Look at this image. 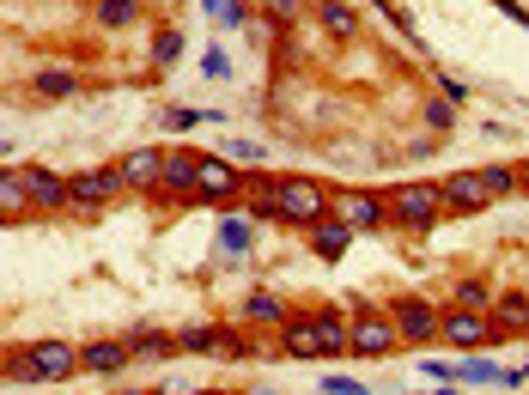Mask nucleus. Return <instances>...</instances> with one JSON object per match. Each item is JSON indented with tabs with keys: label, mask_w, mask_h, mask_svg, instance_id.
<instances>
[{
	"label": "nucleus",
	"mask_w": 529,
	"mask_h": 395,
	"mask_svg": "<svg viewBox=\"0 0 529 395\" xmlns=\"http://www.w3.org/2000/svg\"><path fill=\"white\" fill-rule=\"evenodd\" d=\"M73 371H86V365H80V347H67V341H37V347H25V353L7 359L13 383H61Z\"/></svg>",
	"instance_id": "obj_1"
},
{
	"label": "nucleus",
	"mask_w": 529,
	"mask_h": 395,
	"mask_svg": "<svg viewBox=\"0 0 529 395\" xmlns=\"http://www.w3.org/2000/svg\"><path fill=\"white\" fill-rule=\"evenodd\" d=\"M274 201H280V219L286 225H323L329 219V189L323 183H311V177H280L274 183Z\"/></svg>",
	"instance_id": "obj_2"
},
{
	"label": "nucleus",
	"mask_w": 529,
	"mask_h": 395,
	"mask_svg": "<svg viewBox=\"0 0 529 395\" xmlns=\"http://www.w3.org/2000/svg\"><path fill=\"white\" fill-rule=\"evenodd\" d=\"M438 213H444L438 183H402V189L390 195V219H396L402 231H432V225H438Z\"/></svg>",
	"instance_id": "obj_3"
},
{
	"label": "nucleus",
	"mask_w": 529,
	"mask_h": 395,
	"mask_svg": "<svg viewBox=\"0 0 529 395\" xmlns=\"http://www.w3.org/2000/svg\"><path fill=\"white\" fill-rule=\"evenodd\" d=\"M402 347V329L390 310H353V353L359 359H390Z\"/></svg>",
	"instance_id": "obj_4"
},
{
	"label": "nucleus",
	"mask_w": 529,
	"mask_h": 395,
	"mask_svg": "<svg viewBox=\"0 0 529 395\" xmlns=\"http://www.w3.org/2000/svg\"><path fill=\"white\" fill-rule=\"evenodd\" d=\"M329 213L347 225V231H377L390 219V201H377V195H365V189H341V195H329Z\"/></svg>",
	"instance_id": "obj_5"
},
{
	"label": "nucleus",
	"mask_w": 529,
	"mask_h": 395,
	"mask_svg": "<svg viewBox=\"0 0 529 395\" xmlns=\"http://www.w3.org/2000/svg\"><path fill=\"white\" fill-rule=\"evenodd\" d=\"M493 335H499V329H493L487 310H457V304H450L444 323H438V341H450V347H487Z\"/></svg>",
	"instance_id": "obj_6"
},
{
	"label": "nucleus",
	"mask_w": 529,
	"mask_h": 395,
	"mask_svg": "<svg viewBox=\"0 0 529 395\" xmlns=\"http://www.w3.org/2000/svg\"><path fill=\"white\" fill-rule=\"evenodd\" d=\"M250 183L238 177V165L232 158H201V171H195V195H207V201H232V195H244Z\"/></svg>",
	"instance_id": "obj_7"
},
{
	"label": "nucleus",
	"mask_w": 529,
	"mask_h": 395,
	"mask_svg": "<svg viewBox=\"0 0 529 395\" xmlns=\"http://www.w3.org/2000/svg\"><path fill=\"white\" fill-rule=\"evenodd\" d=\"M438 195H444V213H481V207L493 201V189L481 183V171H457V177H444V183H438Z\"/></svg>",
	"instance_id": "obj_8"
},
{
	"label": "nucleus",
	"mask_w": 529,
	"mask_h": 395,
	"mask_svg": "<svg viewBox=\"0 0 529 395\" xmlns=\"http://www.w3.org/2000/svg\"><path fill=\"white\" fill-rule=\"evenodd\" d=\"M390 316H396L402 341H438V323H444V316H438L426 298H396V304H390Z\"/></svg>",
	"instance_id": "obj_9"
},
{
	"label": "nucleus",
	"mask_w": 529,
	"mask_h": 395,
	"mask_svg": "<svg viewBox=\"0 0 529 395\" xmlns=\"http://www.w3.org/2000/svg\"><path fill=\"white\" fill-rule=\"evenodd\" d=\"M280 347L292 359H329L323 353V329H317V316H292V323L280 329Z\"/></svg>",
	"instance_id": "obj_10"
},
{
	"label": "nucleus",
	"mask_w": 529,
	"mask_h": 395,
	"mask_svg": "<svg viewBox=\"0 0 529 395\" xmlns=\"http://www.w3.org/2000/svg\"><path fill=\"white\" fill-rule=\"evenodd\" d=\"M73 183V201H86V207H104V201H116L128 183H122V171H80V177H67Z\"/></svg>",
	"instance_id": "obj_11"
},
{
	"label": "nucleus",
	"mask_w": 529,
	"mask_h": 395,
	"mask_svg": "<svg viewBox=\"0 0 529 395\" xmlns=\"http://www.w3.org/2000/svg\"><path fill=\"white\" fill-rule=\"evenodd\" d=\"M165 158H171V152H128L116 171H122L128 189H159V183H165Z\"/></svg>",
	"instance_id": "obj_12"
},
{
	"label": "nucleus",
	"mask_w": 529,
	"mask_h": 395,
	"mask_svg": "<svg viewBox=\"0 0 529 395\" xmlns=\"http://www.w3.org/2000/svg\"><path fill=\"white\" fill-rule=\"evenodd\" d=\"M19 177H25V189H31V207H67V201H73V183H61L55 171H37V165H31V171H19Z\"/></svg>",
	"instance_id": "obj_13"
},
{
	"label": "nucleus",
	"mask_w": 529,
	"mask_h": 395,
	"mask_svg": "<svg viewBox=\"0 0 529 395\" xmlns=\"http://www.w3.org/2000/svg\"><path fill=\"white\" fill-rule=\"evenodd\" d=\"M195 171H201V152H171L159 195H195Z\"/></svg>",
	"instance_id": "obj_14"
},
{
	"label": "nucleus",
	"mask_w": 529,
	"mask_h": 395,
	"mask_svg": "<svg viewBox=\"0 0 529 395\" xmlns=\"http://www.w3.org/2000/svg\"><path fill=\"white\" fill-rule=\"evenodd\" d=\"M128 359H134V347H128V341H98V347H80V365H86V371H98V377H116Z\"/></svg>",
	"instance_id": "obj_15"
},
{
	"label": "nucleus",
	"mask_w": 529,
	"mask_h": 395,
	"mask_svg": "<svg viewBox=\"0 0 529 395\" xmlns=\"http://www.w3.org/2000/svg\"><path fill=\"white\" fill-rule=\"evenodd\" d=\"M493 329H499V335H529V298H523V292L493 298Z\"/></svg>",
	"instance_id": "obj_16"
},
{
	"label": "nucleus",
	"mask_w": 529,
	"mask_h": 395,
	"mask_svg": "<svg viewBox=\"0 0 529 395\" xmlns=\"http://www.w3.org/2000/svg\"><path fill=\"white\" fill-rule=\"evenodd\" d=\"M347 244H353V231H347V225H341L335 213H329L323 225H311V250H317L323 262H335V256H347Z\"/></svg>",
	"instance_id": "obj_17"
},
{
	"label": "nucleus",
	"mask_w": 529,
	"mask_h": 395,
	"mask_svg": "<svg viewBox=\"0 0 529 395\" xmlns=\"http://www.w3.org/2000/svg\"><path fill=\"white\" fill-rule=\"evenodd\" d=\"M317 25H323L335 43H353V37H359V13L341 7V0H323V7H317Z\"/></svg>",
	"instance_id": "obj_18"
},
{
	"label": "nucleus",
	"mask_w": 529,
	"mask_h": 395,
	"mask_svg": "<svg viewBox=\"0 0 529 395\" xmlns=\"http://www.w3.org/2000/svg\"><path fill=\"white\" fill-rule=\"evenodd\" d=\"M244 316H250V323H274V329H286V323H292V310H286V304H280L274 292H250Z\"/></svg>",
	"instance_id": "obj_19"
},
{
	"label": "nucleus",
	"mask_w": 529,
	"mask_h": 395,
	"mask_svg": "<svg viewBox=\"0 0 529 395\" xmlns=\"http://www.w3.org/2000/svg\"><path fill=\"white\" fill-rule=\"evenodd\" d=\"M73 92H80L73 67H43V73H37V98H73Z\"/></svg>",
	"instance_id": "obj_20"
},
{
	"label": "nucleus",
	"mask_w": 529,
	"mask_h": 395,
	"mask_svg": "<svg viewBox=\"0 0 529 395\" xmlns=\"http://www.w3.org/2000/svg\"><path fill=\"white\" fill-rule=\"evenodd\" d=\"M92 19H98L104 31H122V25H134V19H140V7H134V0H98Z\"/></svg>",
	"instance_id": "obj_21"
},
{
	"label": "nucleus",
	"mask_w": 529,
	"mask_h": 395,
	"mask_svg": "<svg viewBox=\"0 0 529 395\" xmlns=\"http://www.w3.org/2000/svg\"><path fill=\"white\" fill-rule=\"evenodd\" d=\"M128 347H134V359H177V353H183L177 335H134Z\"/></svg>",
	"instance_id": "obj_22"
},
{
	"label": "nucleus",
	"mask_w": 529,
	"mask_h": 395,
	"mask_svg": "<svg viewBox=\"0 0 529 395\" xmlns=\"http://www.w3.org/2000/svg\"><path fill=\"white\" fill-rule=\"evenodd\" d=\"M450 304H457V310H487V304H493V292H487V280H457Z\"/></svg>",
	"instance_id": "obj_23"
},
{
	"label": "nucleus",
	"mask_w": 529,
	"mask_h": 395,
	"mask_svg": "<svg viewBox=\"0 0 529 395\" xmlns=\"http://www.w3.org/2000/svg\"><path fill=\"white\" fill-rule=\"evenodd\" d=\"M219 250H225V256H244V250H250V225H244V219H225V225H219Z\"/></svg>",
	"instance_id": "obj_24"
},
{
	"label": "nucleus",
	"mask_w": 529,
	"mask_h": 395,
	"mask_svg": "<svg viewBox=\"0 0 529 395\" xmlns=\"http://www.w3.org/2000/svg\"><path fill=\"white\" fill-rule=\"evenodd\" d=\"M481 183H487V189H493V201H505V195H511V189H517V183H523V177H517V171H511V165H487V171H481Z\"/></svg>",
	"instance_id": "obj_25"
},
{
	"label": "nucleus",
	"mask_w": 529,
	"mask_h": 395,
	"mask_svg": "<svg viewBox=\"0 0 529 395\" xmlns=\"http://www.w3.org/2000/svg\"><path fill=\"white\" fill-rule=\"evenodd\" d=\"M457 377H463V383H505V371H499L493 359H463Z\"/></svg>",
	"instance_id": "obj_26"
},
{
	"label": "nucleus",
	"mask_w": 529,
	"mask_h": 395,
	"mask_svg": "<svg viewBox=\"0 0 529 395\" xmlns=\"http://www.w3.org/2000/svg\"><path fill=\"white\" fill-rule=\"evenodd\" d=\"M177 55H183V31H171V25H165V31L153 37V61H159V67H171Z\"/></svg>",
	"instance_id": "obj_27"
},
{
	"label": "nucleus",
	"mask_w": 529,
	"mask_h": 395,
	"mask_svg": "<svg viewBox=\"0 0 529 395\" xmlns=\"http://www.w3.org/2000/svg\"><path fill=\"white\" fill-rule=\"evenodd\" d=\"M25 201H31V189H25V177H13V171H7V177H0V207H7V213H19Z\"/></svg>",
	"instance_id": "obj_28"
},
{
	"label": "nucleus",
	"mask_w": 529,
	"mask_h": 395,
	"mask_svg": "<svg viewBox=\"0 0 529 395\" xmlns=\"http://www.w3.org/2000/svg\"><path fill=\"white\" fill-rule=\"evenodd\" d=\"M426 128H432V134L457 128V110H450V98H444V104H426Z\"/></svg>",
	"instance_id": "obj_29"
},
{
	"label": "nucleus",
	"mask_w": 529,
	"mask_h": 395,
	"mask_svg": "<svg viewBox=\"0 0 529 395\" xmlns=\"http://www.w3.org/2000/svg\"><path fill=\"white\" fill-rule=\"evenodd\" d=\"M195 122H207V110H165V128H171V134H183V128H195Z\"/></svg>",
	"instance_id": "obj_30"
},
{
	"label": "nucleus",
	"mask_w": 529,
	"mask_h": 395,
	"mask_svg": "<svg viewBox=\"0 0 529 395\" xmlns=\"http://www.w3.org/2000/svg\"><path fill=\"white\" fill-rule=\"evenodd\" d=\"M244 7H250V0H207V13H219L225 25H238V19H244Z\"/></svg>",
	"instance_id": "obj_31"
},
{
	"label": "nucleus",
	"mask_w": 529,
	"mask_h": 395,
	"mask_svg": "<svg viewBox=\"0 0 529 395\" xmlns=\"http://www.w3.org/2000/svg\"><path fill=\"white\" fill-rule=\"evenodd\" d=\"M225 152H232L238 165H262V146H256V140H232V146H225Z\"/></svg>",
	"instance_id": "obj_32"
},
{
	"label": "nucleus",
	"mask_w": 529,
	"mask_h": 395,
	"mask_svg": "<svg viewBox=\"0 0 529 395\" xmlns=\"http://www.w3.org/2000/svg\"><path fill=\"white\" fill-rule=\"evenodd\" d=\"M201 67H207V79H225V73H232V55H225V49H207Z\"/></svg>",
	"instance_id": "obj_33"
},
{
	"label": "nucleus",
	"mask_w": 529,
	"mask_h": 395,
	"mask_svg": "<svg viewBox=\"0 0 529 395\" xmlns=\"http://www.w3.org/2000/svg\"><path fill=\"white\" fill-rule=\"evenodd\" d=\"M323 395H365V383H353V377H323Z\"/></svg>",
	"instance_id": "obj_34"
},
{
	"label": "nucleus",
	"mask_w": 529,
	"mask_h": 395,
	"mask_svg": "<svg viewBox=\"0 0 529 395\" xmlns=\"http://www.w3.org/2000/svg\"><path fill=\"white\" fill-rule=\"evenodd\" d=\"M244 395H280V389H244Z\"/></svg>",
	"instance_id": "obj_35"
},
{
	"label": "nucleus",
	"mask_w": 529,
	"mask_h": 395,
	"mask_svg": "<svg viewBox=\"0 0 529 395\" xmlns=\"http://www.w3.org/2000/svg\"><path fill=\"white\" fill-rule=\"evenodd\" d=\"M177 395H207V389H177Z\"/></svg>",
	"instance_id": "obj_36"
},
{
	"label": "nucleus",
	"mask_w": 529,
	"mask_h": 395,
	"mask_svg": "<svg viewBox=\"0 0 529 395\" xmlns=\"http://www.w3.org/2000/svg\"><path fill=\"white\" fill-rule=\"evenodd\" d=\"M517 177H523V189H529V165H523V171H517Z\"/></svg>",
	"instance_id": "obj_37"
},
{
	"label": "nucleus",
	"mask_w": 529,
	"mask_h": 395,
	"mask_svg": "<svg viewBox=\"0 0 529 395\" xmlns=\"http://www.w3.org/2000/svg\"><path fill=\"white\" fill-rule=\"evenodd\" d=\"M140 395H146V389H140Z\"/></svg>",
	"instance_id": "obj_38"
}]
</instances>
